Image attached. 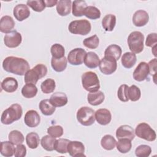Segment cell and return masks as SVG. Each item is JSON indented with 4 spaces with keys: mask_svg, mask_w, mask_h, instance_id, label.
Instances as JSON below:
<instances>
[{
    "mask_svg": "<svg viewBox=\"0 0 157 157\" xmlns=\"http://www.w3.org/2000/svg\"><path fill=\"white\" fill-rule=\"evenodd\" d=\"M3 69L10 73L18 75H24L30 69L28 62L22 58L7 56L2 62Z\"/></svg>",
    "mask_w": 157,
    "mask_h": 157,
    "instance_id": "6da1fadb",
    "label": "cell"
},
{
    "mask_svg": "<svg viewBox=\"0 0 157 157\" xmlns=\"http://www.w3.org/2000/svg\"><path fill=\"white\" fill-rule=\"evenodd\" d=\"M23 110L18 104H12L2 113L1 121L4 124H10L13 122L18 120L22 116Z\"/></svg>",
    "mask_w": 157,
    "mask_h": 157,
    "instance_id": "7a4b0ae2",
    "label": "cell"
},
{
    "mask_svg": "<svg viewBox=\"0 0 157 157\" xmlns=\"http://www.w3.org/2000/svg\"><path fill=\"white\" fill-rule=\"evenodd\" d=\"M47 74V67L43 64H38L29 69L25 75L24 80L26 84H36L38 80L44 77Z\"/></svg>",
    "mask_w": 157,
    "mask_h": 157,
    "instance_id": "3957f363",
    "label": "cell"
},
{
    "mask_svg": "<svg viewBox=\"0 0 157 157\" xmlns=\"http://www.w3.org/2000/svg\"><path fill=\"white\" fill-rule=\"evenodd\" d=\"M82 83L83 88L90 93L97 91L100 88L98 77L95 72L92 71H88L82 74Z\"/></svg>",
    "mask_w": 157,
    "mask_h": 157,
    "instance_id": "277c9868",
    "label": "cell"
},
{
    "mask_svg": "<svg viewBox=\"0 0 157 157\" xmlns=\"http://www.w3.org/2000/svg\"><path fill=\"white\" fill-rule=\"evenodd\" d=\"M144 36L140 31H133L128 37L129 50L134 53H139L144 50Z\"/></svg>",
    "mask_w": 157,
    "mask_h": 157,
    "instance_id": "5b68a950",
    "label": "cell"
},
{
    "mask_svg": "<svg viewBox=\"0 0 157 157\" xmlns=\"http://www.w3.org/2000/svg\"><path fill=\"white\" fill-rule=\"evenodd\" d=\"M68 29L72 34L85 36L91 31V25L90 22L87 20H74L69 23Z\"/></svg>",
    "mask_w": 157,
    "mask_h": 157,
    "instance_id": "8992f818",
    "label": "cell"
},
{
    "mask_svg": "<svg viewBox=\"0 0 157 157\" xmlns=\"http://www.w3.org/2000/svg\"><path fill=\"white\" fill-rule=\"evenodd\" d=\"M95 112L88 107H82L77 112V119L78 121L83 126H91L95 121Z\"/></svg>",
    "mask_w": 157,
    "mask_h": 157,
    "instance_id": "52a82bcc",
    "label": "cell"
},
{
    "mask_svg": "<svg viewBox=\"0 0 157 157\" xmlns=\"http://www.w3.org/2000/svg\"><path fill=\"white\" fill-rule=\"evenodd\" d=\"M135 134L139 138L147 141H154L156 138V134L154 129L146 123H140L136 128Z\"/></svg>",
    "mask_w": 157,
    "mask_h": 157,
    "instance_id": "ba28073f",
    "label": "cell"
},
{
    "mask_svg": "<svg viewBox=\"0 0 157 157\" xmlns=\"http://www.w3.org/2000/svg\"><path fill=\"white\" fill-rule=\"evenodd\" d=\"M99 67L102 74L105 75H110L117 70V60L112 57L104 56L100 61Z\"/></svg>",
    "mask_w": 157,
    "mask_h": 157,
    "instance_id": "9c48e42d",
    "label": "cell"
},
{
    "mask_svg": "<svg viewBox=\"0 0 157 157\" xmlns=\"http://www.w3.org/2000/svg\"><path fill=\"white\" fill-rule=\"evenodd\" d=\"M86 52L82 48H76L72 50L67 55V61L69 64L74 66L80 65L84 61Z\"/></svg>",
    "mask_w": 157,
    "mask_h": 157,
    "instance_id": "30bf717a",
    "label": "cell"
},
{
    "mask_svg": "<svg viewBox=\"0 0 157 157\" xmlns=\"http://www.w3.org/2000/svg\"><path fill=\"white\" fill-rule=\"evenodd\" d=\"M21 35L16 30H13L10 33L6 34L4 38V44L9 48H15L18 47L21 43Z\"/></svg>",
    "mask_w": 157,
    "mask_h": 157,
    "instance_id": "8fae6325",
    "label": "cell"
},
{
    "mask_svg": "<svg viewBox=\"0 0 157 157\" xmlns=\"http://www.w3.org/2000/svg\"><path fill=\"white\" fill-rule=\"evenodd\" d=\"M150 74L149 67L146 62H140L133 72V78L137 82H142L147 79Z\"/></svg>",
    "mask_w": 157,
    "mask_h": 157,
    "instance_id": "7c38bea8",
    "label": "cell"
},
{
    "mask_svg": "<svg viewBox=\"0 0 157 157\" xmlns=\"http://www.w3.org/2000/svg\"><path fill=\"white\" fill-rule=\"evenodd\" d=\"M67 152L73 157L85 156L84 154L85 146L83 143L80 141L70 140L67 145Z\"/></svg>",
    "mask_w": 157,
    "mask_h": 157,
    "instance_id": "4fadbf2b",
    "label": "cell"
},
{
    "mask_svg": "<svg viewBox=\"0 0 157 157\" xmlns=\"http://www.w3.org/2000/svg\"><path fill=\"white\" fill-rule=\"evenodd\" d=\"M116 137L118 139H128L132 140L135 137V132L131 126L121 125L116 130Z\"/></svg>",
    "mask_w": 157,
    "mask_h": 157,
    "instance_id": "5bb4252c",
    "label": "cell"
},
{
    "mask_svg": "<svg viewBox=\"0 0 157 157\" xmlns=\"http://www.w3.org/2000/svg\"><path fill=\"white\" fill-rule=\"evenodd\" d=\"M24 121L26 126L29 128H35L37 126L40 122V117L37 111L34 110H28L24 118Z\"/></svg>",
    "mask_w": 157,
    "mask_h": 157,
    "instance_id": "9a60e30c",
    "label": "cell"
},
{
    "mask_svg": "<svg viewBox=\"0 0 157 157\" xmlns=\"http://www.w3.org/2000/svg\"><path fill=\"white\" fill-rule=\"evenodd\" d=\"M13 13L18 21H22L29 17L30 10L27 5L19 4L13 8Z\"/></svg>",
    "mask_w": 157,
    "mask_h": 157,
    "instance_id": "2e32d148",
    "label": "cell"
},
{
    "mask_svg": "<svg viewBox=\"0 0 157 157\" xmlns=\"http://www.w3.org/2000/svg\"><path fill=\"white\" fill-rule=\"evenodd\" d=\"M149 21L148 13L144 10H138L133 15V24L137 27H142L147 24Z\"/></svg>",
    "mask_w": 157,
    "mask_h": 157,
    "instance_id": "e0dca14e",
    "label": "cell"
},
{
    "mask_svg": "<svg viewBox=\"0 0 157 157\" xmlns=\"http://www.w3.org/2000/svg\"><path fill=\"white\" fill-rule=\"evenodd\" d=\"M95 119L97 122L101 125L108 124L112 120V115L107 109H100L95 112Z\"/></svg>",
    "mask_w": 157,
    "mask_h": 157,
    "instance_id": "ac0fdd59",
    "label": "cell"
},
{
    "mask_svg": "<svg viewBox=\"0 0 157 157\" xmlns=\"http://www.w3.org/2000/svg\"><path fill=\"white\" fill-rule=\"evenodd\" d=\"M49 100L51 104L55 107L64 106L68 102L66 94L62 92H56L53 93Z\"/></svg>",
    "mask_w": 157,
    "mask_h": 157,
    "instance_id": "d6986e66",
    "label": "cell"
},
{
    "mask_svg": "<svg viewBox=\"0 0 157 157\" xmlns=\"http://www.w3.org/2000/svg\"><path fill=\"white\" fill-rule=\"evenodd\" d=\"M15 26V22L12 17L3 16L0 20V31L3 33H10Z\"/></svg>",
    "mask_w": 157,
    "mask_h": 157,
    "instance_id": "ffe728a7",
    "label": "cell"
},
{
    "mask_svg": "<svg viewBox=\"0 0 157 157\" xmlns=\"http://www.w3.org/2000/svg\"><path fill=\"white\" fill-rule=\"evenodd\" d=\"M1 86L2 90L7 93L15 92L18 86L17 80L13 77H8L5 78L1 83Z\"/></svg>",
    "mask_w": 157,
    "mask_h": 157,
    "instance_id": "44dd1931",
    "label": "cell"
},
{
    "mask_svg": "<svg viewBox=\"0 0 157 157\" xmlns=\"http://www.w3.org/2000/svg\"><path fill=\"white\" fill-rule=\"evenodd\" d=\"M99 58L96 53L89 52L86 53L84 58V64L87 67L94 69L99 66Z\"/></svg>",
    "mask_w": 157,
    "mask_h": 157,
    "instance_id": "7402d4cb",
    "label": "cell"
},
{
    "mask_svg": "<svg viewBox=\"0 0 157 157\" xmlns=\"http://www.w3.org/2000/svg\"><path fill=\"white\" fill-rule=\"evenodd\" d=\"M57 13L61 16H66L71 13L72 2L71 0H59L56 4Z\"/></svg>",
    "mask_w": 157,
    "mask_h": 157,
    "instance_id": "603a6c76",
    "label": "cell"
},
{
    "mask_svg": "<svg viewBox=\"0 0 157 157\" xmlns=\"http://www.w3.org/2000/svg\"><path fill=\"white\" fill-rule=\"evenodd\" d=\"M105 99V96L103 92L101 91H97L95 92H91L88 93L87 96V99L88 103L91 105H98L103 102Z\"/></svg>",
    "mask_w": 157,
    "mask_h": 157,
    "instance_id": "cb8c5ba5",
    "label": "cell"
},
{
    "mask_svg": "<svg viewBox=\"0 0 157 157\" xmlns=\"http://www.w3.org/2000/svg\"><path fill=\"white\" fill-rule=\"evenodd\" d=\"M137 61V57L135 53L132 52H126L121 56V64L126 68L130 69L134 66Z\"/></svg>",
    "mask_w": 157,
    "mask_h": 157,
    "instance_id": "d4e9b609",
    "label": "cell"
},
{
    "mask_svg": "<svg viewBox=\"0 0 157 157\" xmlns=\"http://www.w3.org/2000/svg\"><path fill=\"white\" fill-rule=\"evenodd\" d=\"M121 53L122 50L119 45L112 44L106 48L104 52V56L112 57L117 61L120 59Z\"/></svg>",
    "mask_w": 157,
    "mask_h": 157,
    "instance_id": "484cf974",
    "label": "cell"
},
{
    "mask_svg": "<svg viewBox=\"0 0 157 157\" xmlns=\"http://www.w3.org/2000/svg\"><path fill=\"white\" fill-rule=\"evenodd\" d=\"M67 58L64 56L61 58L52 57L51 59V66L54 71L58 72L64 71L67 67Z\"/></svg>",
    "mask_w": 157,
    "mask_h": 157,
    "instance_id": "4316f807",
    "label": "cell"
},
{
    "mask_svg": "<svg viewBox=\"0 0 157 157\" xmlns=\"http://www.w3.org/2000/svg\"><path fill=\"white\" fill-rule=\"evenodd\" d=\"M72 13L75 17H82L83 11L87 7L86 2L83 0H75L72 2Z\"/></svg>",
    "mask_w": 157,
    "mask_h": 157,
    "instance_id": "83f0119b",
    "label": "cell"
},
{
    "mask_svg": "<svg viewBox=\"0 0 157 157\" xmlns=\"http://www.w3.org/2000/svg\"><path fill=\"white\" fill-rule=\"evenodd\" d=\"M39 109L43 115L45 116L52 115L55 111L56 108L50 102L49 99L42 100L39 104Z\"/></svg>",
    "mask_w": 157,
    "mask_h": 157,
    "instance_id": "f1b7e54d",
    "label": "cell"
},
{
    "mask_svg": "<svg viewBox=\"0 0 157 157\" xmlns=\"http://www.w3.org/2000/svg\"><path fill=\"white\" fill-rule=\"evenodd\" d=\"M116 25V17L113 14L106 15L102 20V26L106 31H112Z\"/></svg>",
    "mask_w": 157,
    "mask_h": 157,
    "instance_id": "f546056e",
    "label": "cell"
},
{
    "mask_svg": "<svg viewBox=\"0 0 157 157\" xmlns=\"http://www.w3.org/2000/svg\"><path fill=\"white\" fill-rule=\"evenodd\" d=\"M10 141H3L1 142V154L6 157H10L14 155L15 148Z\"/></svg>",
    "mask_w": 157,
    "mask_h": 157,
    "instance_id": "4dcf8cb0",
    "label": "cell"
},
{
    "mask_svg": "<svg viewBox=\"0 0 157 157\" xmlns=\"http://www.w3.org/2000/svg\"><path fill=\"white\" fill-rule=\"evenodd\" d=\"M56 140L55 137H53L50 135H46L42 137L40 140V144L44 149L48 151H52L55 150Z\"/></svg>",
    "mask_w": 157,
    "mask_h": 157,
    "instance_id": "1f68e13d",
    "label": "cell"
},
{
    "mask_svg": "<svg viewBox=\"0 0 157 157\" xmlns=\"http://www.w3.org/2000/svg\"><path fill=\"white\" fill-rule=\"evenodd\" d=\"M117 141L110 134H106L101 139V145L102 147L106 150H113L116 145Z\"/></svg>",
    "mask_w": 157,
    "mask_h": 157,
    "instance_id": "d6a6232c",
    "label": "cell"
},
{
    "mask_svg": "<svg viewBox=\"0 0 157 157\" xmlns=\"http://www.w3.org/2000/svg\"><path fill=\"white\" fill-rule=\"evenodd\" d=\"M37 88L34 84L29 83L24 85L21 89V94L26 98H32L36 96Z\"/></svg>",
    "mask_w": 157,
    "mask_h": 157,
    "instance_id": "836d02e7",
    "label": "cell"
},
{
    "mask_svg": "<svg viewBox=\"0 0 157 157\" xmlns=\"http://www.w3.org/2000/svg\"><path fill=\"white\" fill-rule=\"evenodd\" d=\"M26 142L28 147L31 149L37 148L40 142L39 135L34 132L28 133L26 136Z\"/></svg>",
    "mask_w": 157,
    "mask_h": 157,
    "instance_id": "e575fe53",
    "label": "cell"
},
{
    "mask_svg": "<svg viewBox=\"0 0 157 157\" xmlns=\"http://www.w3.org/2000/svg\"><path fill=\"white\" fill-rule=\"evenodd\" d=\"M116 145L117 150L121 153H126L129 152L132 147L131 140L128 139H118Z\"/></svg>",
    "mask_w": 157,
    "mask_h": 157,
    "instance_id": "d590c367",
    "label": "cell"
},
{
    "mask_svg": "<svg viewBox=\"0 0 157 157\" xmlns=\"http://www.w3.org/2000/svg\"><path fill=\"white\" fill-rule=\"evenodd\" d=\"M83 15L86 17L91 19V20H96L99 18L101 17V12L95 6H87L84 11H83Z\"/></svg>",
    "mask_w": 157,
    "mask_h": 157,
    "instance_id": "8d00e7d4",
    "label": "cell"
},
{
    "mask_svg": "<svg viewBox=\"0 0 157 157\" xmlns=\"http://www.w3.org/2000/svg\"><path fill=\"white\" fill-rule=\"evenodd\" d=\"M56 87L55 81L52 78H47L40 85L42 91L45 94L52 93Z\"/></svg>",
    "mask_w": 157,
    "mask_h": 157,
    "instance_id": "74e56055",
    "label": "cell"
},
{
    "mask_svg": "<svg viewBox=\"0 0 157 157\" xmlns=\"http://www.w3.org/2000/svg\"><path fill=\"white\" fill-rule=\"evenodd\" d=\"M9 140L14 145L22 144L24 141V136L23 134L18 130H13L10 132L8 136Z\"/></svg>",
    "mask_w": 157,
    "mask_h": 157,
    "instance_id": "f35d334b",
    "label": "cell"
},
{
    "mask_svg": "<svg viewBox=\"0 0 157 157\" xmlns=\"http://www.w3.org/2000/svg\"><path fill=\"white\" fill-rule=\"evenodd\" d=\"M70 142L66 139H59L56 140L55 145V150L59 153L64 154L67 153V145Z\"/></svg>",
    "mask_w": 157,
    "mask_h": 157,
    "instance_id": "ab89813d",
    "label": "cell"
},
{
    "mask_svg": "<svg viewBox=\"0 0 157 157\" xmlns=\"http://www.w3.org/2000/svg\"><path fill=\"white\" fill-rule=\"evenodd\" d=\"M128 96L129 99H130L131 101L134 102L138 101L141 96L140 90L135 85H131L128 88Z\"/></svg>",
    "mask_w": 157,
    "mask_h": 157,
    "instance_id": "60d3db41",
    "label": "cell"
},
{
    "mask_svg": "<svg viewBox=\"0 0 157 157\" xmlns=\"http://www.w3.org/2000/svg\"><path fill=\"white\" fill-rule=\"evenodd\" d=\"M50 52L52 57L55 58H61L64 56L65 50L62 45L59 44H55L51 47Z\"/></svg>",
    "mask_w": 157,
    "mask_h": 157,
    "instance_id": "b9f144b4",
    "label": "cell"
},
{
    "mask_svg": "<svg viewBox=\"0 0 157 157\" xmlns=\"http://www.w3.org/2000/svg\"><path fill=\"white\" fill-rule=\"evenodd\" d=\"M26 4L33 10L37 12H42L46 7L44 0H29L26 2Z\"/></svg>",
    "mask_w": 157,
    "mask_h": 157,
    "instance_id": "7bdbcfd3",
    "label": "cell"
},
{
    "mask_svg": "<svg viewBox=\"0 0 157 157\" xmlns=\"http://www.w3.org/2000/svg\"><path fill=\"white\" fill-rule=\"evenodd\" d=\"M83 45L90 49H95L99 46V39L97 35H93L90 37L85 39L83 41Z\"/></svg>",
    "mask_w": 157,
    "mask_h": 157,
    "instance_id": "ee69618b",
    "label": "cell"
},
{
    "mask_svg": "<svg viewBox=\"0 0 157 157\" xmlns=\"http://www.w3.org/2000/svg\"><path fill=\"white\" fill-rule=\"evenodd\" d=\"M151 152V148L147 145H140L135 150V154L138 157H148Z\"/></svg>",
    "mask_w": 157,
    "mask_h": 157,
    "instance_id": "f6af8a7d",
    "label": "cell"
},
{
    "mask_svg": "<svg viewBox=\"0 0 157 157\" xmlns=\"http://www.w3.org/2000/svg\"><path fill=\"white\" fill-rule=\"evenodd\" d=\"M47 133L53 137H60L63 134V128L59 125L51 126L48 128Z\"/></svg>",
    "mask_w": 157,
    "mask_h": 157,
    "instance_id": "bcb514c9",
    "label": "cell"
},
{
    "mask_svg": "<svg viewBox=\"0 0 157 157\" xmlns=\"http://www.w3.org/2000/svg\"><path fill=\"white\" fill-rule=\"evenodd\" d=\"M129 86L126 84H123L120 86L118 92L117 96L118 99L122 102H127L129 101V98L128 96V90Z\"/></svg>",
    "mask_w": 157,
    "mask_h": 157,
    "instance_id": "7dc6e473",
    "label": "cell"
},
{
    "mask_svg": "<svg viewBox=\"0 0 157 157\" xmlns=\"http://www.w3.org/2000/svg\"><path fill=\"white\" fill-rule=\"evenodd\" d=\"M157 44V34L156 33L149 34L145 41V45L149 47H153Z\"/></svg>",
    "mask_w": 157,
    "mask_h": 157,
    "instance_id": "c3c4849f",
    "label": "cell"
},
{
    "mask_svg": "<svg viewBox=\"0 0 157 157\" xmlns=\"http://www.w3.org/2000/svg\"><path fill=\"white\" fill-rule=\"evenodd\" d=\"M26 155V148L25 146L21 144L17 145L15 149L14 156L15 157H24Z\"/></svg>",
    "mask_w": 157,
    "mask_h": 157,
    "instance_id": "681fc988",
    "label": "cell"
},
{
    "mask_svg": "<svg viewBox=\"0 0 157 157\" xmlns=\"http://www.w3.org/2000/svg\"><path fill=\"white\" fill-rule=\"evenodd\" d=\"M149 67L150 74L152 75L154 74V76H156V58H154L149 61L148 63Z\"/></svg>",
    "mask_w": 157,
    "mask_h": 157,
    "instance_id": "f907efd6",
    "label": "cell"
},
{
    "mask_svg": "<svg viewBox=\"0 0 157 157\" xmlns=\"http://www.w3.org/2000/svg\"><path fill=\"white\" fill-rule=\"evenodd\" d=\"M45 4L46 7H52L56 5L58 1L56 0H44Z\"/></svg>",
    "mask_w": 157,
    "mask_h": 157,
    "instance_id": "816d5d0a",
    "label": "cell"
},
{
    "mask_svg": "<svg viewBox=\"0 0 157 157\" xmlns=\"http://www.w3.org/2000/svg\"><path fill=\"white\" fill-rule=\"evenodd\" d=\"M156 45H154L153 47H152V53L153 54V55L156 57Z\"/></svg>",
    "mask_w": 157,
    "mask_h": 157,
    "instance_id": "f5cc1de1",
    "label": "cell"
}]
</instances>
